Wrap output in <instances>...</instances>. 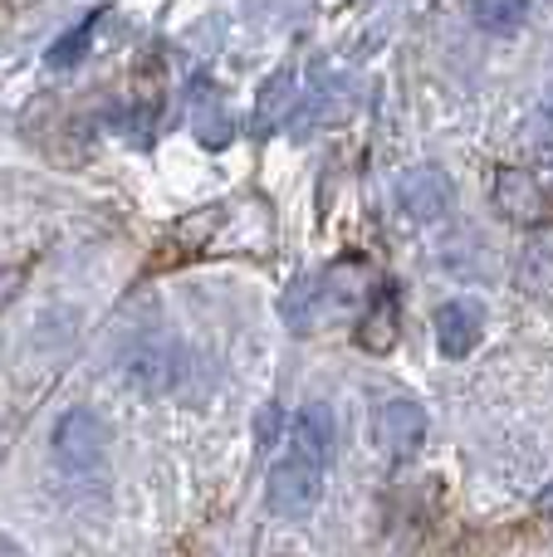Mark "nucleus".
<instances>
[{"instance_id":"obj_1","label":"nucleus","mask_w":553,"mask_h":557,"mask_svg":"<svg viewBox=\"0 0 553 557\" xmlns=\"http://www.w3.org/2000/svg\"><path fill=\"white\" fill-rule=\"evenodd\" d=\"M186 372V357H182V343L172 333H137L118 347V376L123 386L143 396H162L182 382Z\"/></svg>"},{"instance_id":"obj_2","label":"nucleus","mask_w":553,"mask_h":557,"mask_svg":"<svg viewBox=\"0 0 553 557\" xmlns=\"http://www.w3.org/2000/svg\"><path fill=\"white\" fill-rule=\"evenodd\" d=\"M49 450H54V465L64 474H94L98 465L113 450V431L98 411L88 406H74L54 421V435H49Z\"/></svg>"},{"instance_id":"obj_3","label":"nucleus","mask_w":553,"mask_h":557,"mask_svg":"<svg viewBox=\"0 0 553 557\" xmlns=\"http://www.w3.org/2000/svg\"><path fill=\"white\" fill-rule=\"evenodd\" d=\"M323 499V465L304 460V455H284L270 465V480H265V504L280 519H304L314 513Z\"/></svg>"},{"instance_id":"obj_4","label":"nucleus","mask_w":553,"mask_h":557,"mask_svg":"<svg viewBox=\"0 0 553 557\" xmlns=\"http://www.w3.org/2000/svg\"><path fill=\"white\" fill-rule=\"evenodd\" d=\"M378 441L392 460H411L427 445V411L411 396H388L378 406Z\"/></svg>"},{"instance_id":"obj_5","label":"nucleus","mask_w":553,"mask_h":557,"mask_svg":"<svg viewBox=\"0 0 553 557\" xmlns=\"http://www.w3.org/2000/svg\"><path fill=\"white\" fill-rule=\"evenodd\" d=\"M495 211L505 215L509 225H544L549 221V191L539 186V176L519 172V166H505L495 172Z\"/></svg>"},{"instance_id":"obj_6","label":"nucleus","mask_w":553,"mask_h":557,"mask_svg":"<svg viewBox=\"0 0 553 557\" xmlns=\"http://www.w3.org/2000/svg\"><path fill=\"white\" fill-rule=\"evenodd\" d=\"M397 201L411 221L427 225V221H441V215L451 211L456 186H451V176L441 172V166H411V172L397 182Z\"/></svg>"},{"instance_id":"obj_7","label":"nucleus","mask_w":553,"mask_h":557,"mask_svg":"<svg viewBox=\"0 0 553 557\" xmlns=\"http://www.w3.org/2000/svg\"><path fill=\"white\" fill-rule=\"evenodd\" d=\"M437 343L446 357H466L476 352V343L486 337V313H480L476 298H451V304L437 308Z\"/></svg>"},{"instance_id":"obj_8","label":"nucleus","mask_w":553,"mask_h":557,"mask_svg":"<svg viewBox=\"0 0 553 557\" xmlns=\"http://www.w3.org/2000/svg\"><path fill=\"white\" fill-rule=\"evenodd\" d=\"M333 445H339V421L323 401H309L290 425V455H304L314 465H329L333 460Z\"/></svg>"},{"instance_id":"obj_9","label":"nucleus","mask_w":553,"mask_h":557,"mask_svg":"<svg viewBox=\"0 0 553 557\" xmlns=\"http://www.w3.org/2000/svg\"><path fill=\"white\" fill-rule=\"evenodd\" d=\"M402 337V308L392 294H382L378 304L368 308V318L358 323V347L362 352H392Z\"/></svg>"},{"instance_id":"obj_10","label":"nucleus","mask_w":553,"mask_h":557,"mask_svg":"<svg viewBox=\"0 0 553 557\" xmlns=\"http://www.w3.org/2000/svg\"><path fill=\"white\" fill-rule=\"evenodd\" d=\"M103 15H108V10H94V15H84L74 29H69V35H59L54 45H49L45 64H49V69H74L78 59L88 54V45H94V35H98V25H103Z\"/></svg>"},{"instance_id":"obj_11","label":"nucleus","mask_w":553,"mask_h":557,"mask_svg":"<svg viewBox=\"0 0 553 557\" xmlns=\"http://www.w3.org/2000/svg\"><path fill=\"white\" fill-rule=\"evenodd\" d=\"M470 15L486 35H519L529 20V0H476Z\"/></svg>"},{"instance_id":"obj_12","label":"nucleus","mask_w":553,"mask_h":557,"mask_svg":"<svg viewBox=\"0 0 553 557\" xmlns=\"http://www.w3.org/2000/svg\"><path fill=\"white\" fill-rule=\"evenodd\" d=\"M290 94H294V78L290 74H274L270 84H265V94H260V117H255V133H274L280 127V117L290 113Z\"/></svg>"},{"instance_id":"obj_13","label":"nucleus","mask_w":553,"mask_h":557,"mask_svg":"<svg viewBox=\"0 0 553 557\" xmlns=\"http://www.w3.org/2000/svg\"><path fill=\"white\" fill-rule=\"evenodd\" d=\"M525 284L529 288H553V231H544L539 245L525 250Z\"/></svg>"},{"instance_id":"obj_14","label":"nucleus","mask_w":553,"mask_h":557,"mask_svg":"<svg viewBox=\"0 0 553 557\" xmlns=\"http://www.w3.org/2000/svg\"><path fill=\"white\" fill-rule=\"evenodd\" d=\"M216 225H221V211H196L186 215V225L176 231V245H182L186 255H196L206 245V235H216Z\"/></svg>"},{"instance_id":"obj_15","label":"nucleus","mask_w":553,"mask_h":557,"mask_svg":"<svg viewBox=\"0 0 553 557\" xmlns=\"http://www.w3.org/2000/svg\"><path fill=\"white\" fill-rule=\"evenodd\" d=\"M25 278H29V264H5V270H0V313H5V308L20 298Z\"/></svg>"},{"instance_id":"obj_16","label":"nucleus","mask_w":553,"mask_h":557,"mask_svg":"<svg viewBox=\"0 0 553 557\" xmlns=\"http://www.w3.org/2000/svg\"><path fill=\"white\" fill-rule=\"evenodd\" d=\"M534 513H539V523H549V529H553V484H549L544 494H539V509H534Z\"/></svg>"}]
</instances>
